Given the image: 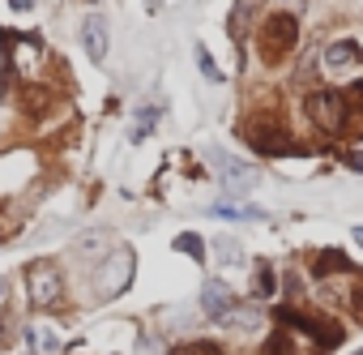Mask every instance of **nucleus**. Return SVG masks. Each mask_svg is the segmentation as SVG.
<instances>
[{"mask_svg": "<svg viewBox=\"0 0 363 355\" xmlns=\"http://www.w3.org/2000/svg\"><path fill=\"white\" fill-rule=\"evenodd\" d=\"M133 274H137V253L133 248H111V257L103 261V270H99V295L103 300H116V295H124L128 291V283H133Z\"/></svg>", "mask_w": 363, "mask_h": 355, "instance_id": "obj_1", "label": "nucleus"}, {"mask_svg": "<svg viewBox=\"0 0 363 355\" xmlns=\"http://www.w3.org/2000/svg\"><path fill=\"white\" fill-rule=\"evenodd\" d=\"M295 43H299V22H295L291 13H274V18L261 26V56H265L269 65H278Z\"/></svg>", "mask_w": 363, "mask_h": 355, "instance_id": "obj_2", "label": "nucleus"}, {"mask_svg": "<svg viewBox=\"0 0 363 355\" xmlns=\"http://www.w3.org/2000/svg\"><path fill=\"white\" fill-rule=\"evenodd\" d=\"M26 291H30V304L35 308H56L65 300V278L52 261H35L26 270Z\"/></svg>", "mask_w": 363, "mask_h": 355, "instance_id": "obj_3", "label": "nucleus"}, {"mask_svg": "<svg viewBox=\"0 0 363 355\" xmlns=\"http://www.w3.org/2000/svg\"><path fill=\"white\" fill-rule=\"evenodd\" d=\"M248 141L261 150V154H295L299 146L286 137V129L282 124H269V120H252L248 124Z\"/></svg>", "mask_w": 363, "mask_h": 355, "instance_id": "obj_4", "label": "nucleus"}, {"mask_svg": "<svg viewBox=\"0 0 363 355\" xmlns=\"http://www.w3.org/2000/svg\"><path fill=\"white\" fill-rule=\"evenodd\" d=\"M308 116H312L325 133H342V94H337V90H316V94H308Z\"/></svg>", "mask_w": 363, "mask_h": 355, "instance_id": "obj_5", "label": "nucleus"}, {"mask_svg": "<svg viewBox=\"0 0 363 355\" xmlns=\"http://www.w3.org/2000/svg\"><path fill=\"white\" fill-rule=\"evenodd\" d=\"M231 308H235V291H231L223 278H210V283L201 287V312L214 317V321H223Z\"/></svg>", "mask_w": 363, "mask_h": 355, "instance_id": "obj_6", "label": "nucleus"}, {"mask_svg": "<svg viewBox=\"0 0 363 355\" xmlns=\"http://www.w3.org/2000/svg\"><path fill=\"white\" fill-rule=\"evenodd\" d=\"M342 133L363 137V82H354V86L342 94Z\"/></svg>", "mask_w": 363, "mask_h": 355, "instance_id": "obj_7", "label": "nucleus"}, {"mask_svg": "<svg viewBox=\"0 0 363 355\" xmlns=\"http://www.w3.org/2000/svg\"><path fill=\"white\" fill-rule=\"evenodd\" d=\"M82 43H86V56H90V60H103V56H107L111 35H107V22H103L99 13L82 22Z\"/></svg>", "mask_w": 363, "mask_h": 355, "instance_id": "obj_8", "label": "nucleus"}, {"mask_svg": "<svg viewBox=\"0 0 363 355\" xmlns=\"http://www.w3.org/2000/svg\"><path fill=\"white\" fill-rule=\"evenodd\" d=\"M261 9H265V0H235V13H231V39H235V43L257 26Z\"/></svg>", "mask_w": 363, "mask_h": 355, "instance_id": "obj_9", "label": "nucleus"}, {"mask_svg": "<svg viewBox=\"0 0 363 355\" xmlns=\"http://www.w3.org/2000/svg\"><path fill=\"white\" fill-rule=\"evenodd\" d=\"M359 56H363V52H359V43H350V39L329 43V48H325V69H329V73H342V69H350Z\"/></svg>", "mask_w": 363, "mask_h": 355, "instance_id": "obj_10", "label": "nucleus"}, {"mask_svg": "<svg viewBox=\"0 0 363 355\" xmlns=\"http://www.w3.org/2000/svg\"><path fill=\"white\" fill-rule=\"evenodd\" d=\"M337 270H350V257H346L342 248H325V253H316V266H312V274H316V278L337 274Z\"/></svg>", "mask_w": 363, "mask_h": 355, "instance_id": "obj_11", "label": "nucleus"}, {"mask_svg": "<svg viewBox=\"0 0 363 355\" xmlns=\"http://www.w3.org/2000/svg\"><path fill=\"white\" fill-rule=\"evenodd\" d=\"M214 253H218L227 266H240V261H244V244L231 240V236H218V240H214Z\"/></svg>", "mask_w": 363, "mask_h": 355, "instance_id": "obj_12", "label": "nucleus"}, {"mask_svg": "<svg viewBox=\"0 0 363 355\" xmlns=\"http://www.w3.org/2000/svg\"><path fill=\"white\" fill-rule=\"evenodd\" d=\"M197 69H201V73H206L210 82H223V69H218V65L210 60V52H206V43H197Z\"/></svg>", "mask_w": 363, "mask_h": 355, "instance_id": "obj_13", "label": "nucleus"}, {"mask_svg": "<svg viewBox=\"0 0 363 355\" xmlns=\"http://www.w3.org/2000/svg\"><path fill=\"white\" fill-rule=\"evenodd\" d=\"M175 253H189V257L206 261V244H201L197 236H179V240H175Z\"/></svg>", "mask_w": 363, "mask_h": 355, "instance_id": "obj_14", "label": "nucleus"}, {"mask_svg": "<svg viewBox=\"0 0 363 355\" xmlns=\"http://www.w3.org/2000/svg\"><path fill=\"white\" fill-rule=\"evenodd\" d=\"M214 214L218 219H261V210H252V206H214Z\"/></svg>", "mask_w": 363, "mask_h": 355, "instance_id": "obj_15", "label": "nucleus"}, {"mask_svg": "<svg viewBox=\"0 0 363 355\" xmlns=\"http://www.w3.org/2000/svg\"><path fill=\"white\" fill-rule=\"evenodd\" d=\"M171 355H223L214 342H184V346H175Z\"/></svg>", "mask_w": 363, "mask_h": 355, "instance_id": "obj_16", "label": "nucleus"}, {"mask_svg": "<svg viewBox=\"0 0 363 355\" xmlns=\"http://www.w3.org/2000/svg\"><path fill=\"white\" fill-rule=\"evenodd\" d=\"M154 120H158V107H145V111H141V120L133 124V133H128V137H133V141H141V137L150 133V124H154Z\"/></svg>", "mask_w": 363, "mask_h": 355, "instance_id": "obj_17", "label": "nucleus"}, {"mask_svg": "<svg viewBox=\"0 0 363 355\" xmlns=\"http://www.w3.org/2000/svg\"><path fill=\"white\" fill-rule=\"evenodd\" d=\"M265 355H291V338H286V334H274V338L265 342Z\"/></svg>", "mask_w": 363, "mask_h": 355, "instance_id": "obj_18", "label": "nucleus"}, {"mask_svg": "<svg viewBox=\"0 0 363 355\" xmlns=\"http://www.w3.org/2000/svg\"><path fill=\"white\" fill-rule=\"evenodd\" d=\"M257 291H261V295L274 291V270H269V266H261V274H257Z\"/></svg>", "mask_w": 363, "mask_h": 355, "instance_id": "obj_19", "label": "nucleus"}, {"mask_svg": "<svg viewBox=\"0 0 363 355\" xmlns=\"http://www.w3.org/2000/svg\"><path fill=\"white\" fill-rule=\"evenodd\" d=\"M346 163H350V167H354V171H363V150H354V154H350V158H346Z\"/></svg>", "mask_w": 363, "mask_h": 355, "instance_id": "obj_20", "label": "nucleus"}, {"mask_svg": "<svg viewBox=\"0 0 363 355\" xmlns=\"http://www.w3.org/2000/svg\"><path fill=\"white\" fill-rule=\"evenodd\" d=\"M350 300H354V312L363 317V287H354V295H350Z\"/></svg>", "mask_w": 363, "mask_h": 355, "instance_id": "obj_21", "label": "nucleus"}, {"mask_svg": "<svg viewBox=\"0 0 363 355\" xmlns=\"http://www.w3.org/2000/svg\"><path fill=\"white\" fill-rule=\"evenodd\" d=\"M9 5H13V9L22 13V9H30V0H9Z\"/></svg>", "mask_w": 363, "mask_h": 355, "instance_id": "obj_22", "label": "nucleus"}, {"mask_svg": "<svg viewBox=\"0 0 363 355\" xmlns=\"http://www.w3.org/2000/svg\"><path fill=\"white\" fill-rule=\"evenodd\" d=\"M354 244H359V248H363V227H354Z\"/></svg>", "mask_w": 363, "mask_h": 355, "instance_id": "obj_23", "label": "nucleus"}, {"mask_svg": "<svg viewBox=\"0 0 363 355\" xmlns=\"http://www.w3.org/2000/svg\"><path fill=\"white\" fill-rule=\"evenodd\" d=\"M0 300H5V278H0Z\"/></svg>", "mask_w": 363, "mask_h": 355, "instance_id": "obj_24", "label": "nucleus"}]
</instances>
